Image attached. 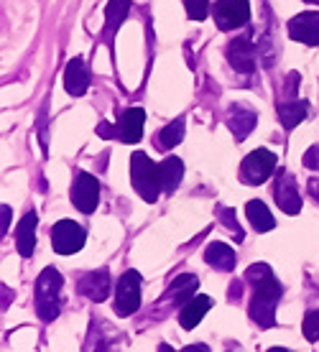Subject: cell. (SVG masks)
<instances>
[{"label": "cell", "mask_w": 319, "mask_h": 352, "mask_svg": "<svg viewBox=\"0 0 319 352\" xmlns=\"http://www.w3.org/2000/svg\"><path fill=\"white\" fill-rule=\"evenodd\" d=\"M143 120H146V113H143L141 107H131V110H125L123 118L118 120L116 125V133L118 138L128 146H133V143L141 141L143 135Z\"/></svg>", "instance_id": "11"}, {"label": "cell", "mask_w": 319, "mask_h": 352, "mask_svg": "<svg viewBox=\"0 0 319 352\" xmlns=\"http://www.w3.org/2000/svg\"><path fill=\"white\" fill-rule=\"evenodd\" d=\"M309 192H311L314 199H319V179H311L309 182Z\"/></svg>", "instance_id": "29"}, {"label": "cell", "mask_w": 319, "mask_h": 352, "mask_svg": "<svg viewBox=\"0 0 319 352\" xmlns=\"http://www.w3.org/2000/svg\"><path fill=\"white\" fill-rule=\"evenodd\" d=\"M256 113L253 110H248V107H235L230 113V118H228V125H230V131L235 133V138L238 141H243V138H248V133L256 128Z\"/></svg>", "instance_id": "19"}, {"label": "cell", "mask_w": 319, "mask_h": 352, "mask_svg": "<svg viewBox=\"0 0 319 352\" xmlns=\"http://www.w3.org/2000/svg\"><path fill=\"white\" fill-rule=\"evenodd\" d=\"M141 307V273L125 271L116 286V311L120 317H131Z\"/></svg>", "instance_id": "5"}, {"label": "cell", "mask_w": 319, "mask_h": 352, "mask_svg": "<svg viewBox=\"0 0 319 352\" xmlns=\"http://www.w3.org/2000/svg\"><path fill=\"white\" fill-rule=\"evenodd\" d=\"M85 240H87V232H85V228H80L77 222L59 220L52 228L54 250H56V253H62V256H69V253H77V250H82Z\"/></svg>", "instance_id": "7"}, {"label": "cell", "mask_w": 319, "mask_h": 352, "mask_svg": "<svg viewBox=\"0 0 319 352\" xmlns=\"http://www.w3.org/2000/svg\"><path fill=\"white\" fill-rule=\"evenodd\" d=\"M274 199L286 214H296V212L302 210V197H299L294 174H289V171H278L276 184H274Z\"/></svg>", "instance_id": "9"}, {"label": "cell", "mask_w": 319, "mask_h": 352, "mask_svg": "<svg viewBox=\"0 0 319 352\" xmlns=\"http://www.w3.org/2000/svg\"><path fill=\"white\" fill-rule=\"evenodd\" d=\"M197 286H199L197 276H192V273H182V276H179V278H174V283L168 286L166 299H171L177 307H186L189 301L195 299Z\"/></svg>", "instance_id": "15"}, {"label": "cell", "mask_w": 319, "mask_h": 352, "mask_svg": "<svg viewBox=\"0 0 319 352\" xmlns=\"http://www.w3.org/2000/svg\"><path fill=\"white\" fill-rule=\"evenodd\" d=\"M304 166L319 168V146H314V148H309L307 153H304Z\"/></svg>", "instance_id": "28"}, {"label": "cell", "mask_w": 319, "mask_h": 352, "mask_svg": "<svg viewBox=\"0 0 319 352\" xmlns=\"http://www.w3.org/2000/svg\"><path fill=\"white\" fill-rule=\"evenodd\" d=\"M64 87H67V92L74 95V97H80V95L87 92L89 69L85 67L82 59H72V62L67 64V72H64Z\"/></svg>", "instance_id": "13"}, {"label": "cell", "mask_w": 319, "mask_h": 352, "mask_svg": "<svg viewBox=\"0 0 319 352\" xmlns=\"http://www.w3.org/2000/svg\"><path fill=\"white\" fill-rule=\"evenodd\" d=\"M36 212L31 210L21 220V225H18V230H16V248H18V253L23 258H28L31 253H34V245H36Z\"/></svg>", "instance_id": "18"}, {"label": "cell", "mask_w": 319, "mask_h": 352, "mask_svg": "<svg viewBox=\"0 0 319 352\" xmlns=\"http://www.w3.org/2000/svg\"><path fill=\"white\" fill-rule=\"evenodd\" d=\"M245 212H248V220H250V225L256 228V232H268V230H274L276 220H274V214H271V210H268L263 202L253 199V202H248Z\"/></svg>", "instance_id": "21"}, {"label": "cell", "mask_w": 319, "mask_h": 352, "mask_svg": "<svg viewBox=\"0 0 319 352\" xmlns=\"http://www.w3.org/2000/svg\"><path fill=\"white\" fill-rule=\"evenodd\" d=\"M184 8L192 21H204L210 16V0H184Z\"/></svg>", "instance_id": "25"}, {"label": "cell", "mask_w": 319, "mask_h": 352, "mask_svg": "<svg viewBox=\"0 0 319 352\" xmlns=\"http://www.w3.org/2000/svg\"><path fill=\"white\" fill-rule=\"evenodd\" d=\"M80 291L92 301H105L110 294V273L107 271H92L87 276H82Z\"/></svg>", "instance_id": "14"}, {"label": "cell", "mask_w": 319, "mask_h": 352, "mask_svg": "<svg viewBox=\"0 0 319 352\" xmlns=\"http://www.w3.org/2000/svg\"><path fill=\"white\" fill-rule=\"evenodd\" d=\"M72 202L80 212L89 214V212H95L100 202V182L95 179L92 174H85L82 171L77 179H74V186H72Z\"/></svg>", "instance_id": "8"}, {"label": "cell", "mask_w": 319, "mask_h": 352, "mask_svg": "<svg viewBox=\"0 0 319 352\" xmlns=\"http://www.w3.org/2000/svg\"><path fill=\"white\" fill-rule=\"evenodd\" d=\"M289 36L307 46H319V10H307L289 21Z\"/></svg>", "instance_id": "10"}, {"label": "cell", "mask_w": 319, "mask_h": 352, "mask_svg": "<svg viewBox=\"0 0 319 352\" xmlns=\"http://www.w3.org/2000/svg\"><path fill=\"white\" fill-rule=\"evenodd\" d=\"M268 352H289V350H284V347H274V350H268Z\"/></svg>", "instance_id": "31"}, {"label": "cell", "mask_w": 319, "mask_h": 352, "mask_svg": "<svg viewBox=\"0 0 319 352\" xmlns=\"http://www.w3.org/2000/svg\"><path fill=\"white\" fill-rule=\"evenodd\" d=\"M212 13L220 31H232V28H240L248 23L250 3L248 0H217Z\"/></svg>", "instance_id": "6"}, {"label": "cell", "mask_w": 319, "mask_h": 352, "mask_svg": "<svg viewBox=\"0 0 319 352\" xmlns=\"http://www.w3.org/2000/svg\"><path fill=\"white\" fill-rule=\"evenodd\" d=\"M182 138H184V118H177L174 123H168L166 128L161 131L159 143H161V148L168 151V148H174Z\"/></svg>", "instance_id": "23"}, {"label": "cell", "mask_w": 319, "mask_h": 352, "mask_svg": "<svg viewBox=\"0 0 319 352\" xmlns=\"http://www.w3.org/2000/svg\"><path fill=\"white\" fill-rule=\"evenodd\" d=\"M245 278L253 283V301H250V317L261 327H271L276 322V304L281 299V283L266 263L250 265Z\"/></svg>", "instance_id": "1"}, {"label": "cell", "mask_w": 319, "mask_h": 352, "mask_svg": "<svg viewBox=\"0 0 319 352\" xmlns=\"http://www.w3.org/2000/svg\"><path fill=\"white\" fill-rule=\"evenodd\" d=\"M276 153H271L268 148H256L253 153L245 156L243 166H240V179L245 184H263L271 179V174L276 171Z\"/></svg>", "instance_id": "4"}, {"label": "cell", "mask_w": 319, "mask_h": 352, "mask_svg": "<svg viewBox=\"0 0 319 352\" xmlns=\"http://www.w3.org/2000/svg\"><path fill=\"white\" fill-rule=\"evenodd\" d=\"M159 166H161V186H164V192L171 194L179 186L182 176H184V164H182V159H177V156H168Z\"/></svg>", "instance_id": "20"}, {"label": "cell", "mask_w": 319, "mask_h": 352, "mask_svg": "<svg viewBox=\"0 0 319 352\" xmlns=\"http://www.w3.org/2000/svg\"><path fill=\"white\" fill-rule=\"evenodd\" d=\"M128 13H131V0H110V6H107V28L116 31Z\"/></svg>", "instance_id": "24"}, {"label": "cell", "mask_w": 319, "mask_h": 352, "mask_svg": "<svg viewBox=\"0 0 319 352\" xmlns=\"http://www.w3.org/2000/svg\"><path fill=\"white\" fill-rule=\"evenodd\" d=\"M304 337L307 340H319V309H309L304 317Z\"/></svg>", "instance_id": "26"}, {"label": "cell", "mask_w": 319, "mask_h": 352, "mask_svg": "<svg viewBox=\"0 0 319 352\" xmlns=\"http://www.w3.org/2000/svg\"><path fill=\"white\" fill-rule=\"evenodd\" d=\"M210 307H212L210 296H195V299L189 301L186 307H182V311H179V324L184 327V329H195L202 322L204 314L210 311Z\"/></svg>", "instance_id": "17"}, {"label": "cell", "mask_w": 319, "mask_h": 352, "mask_svg": "<svg viewBox=\"0 0 319 352\" xmlns=\"http://www.w3.org/2000/svg\"><path fill=\"white\" fill-rule=\"evenodd\" d=\"M204 261L212 265V268H217V271H232L235 263H238V256L225 243H210L207 250H204Z\"/></svg>", "instance_id": "16"}, {"label": "cell", "mask_w": 319, "mask_h": 352, "mask_svg": "<svg viewBox=\"0 0 319 352\" xmlns=\"http://www.w3.org/2000/svg\"><path fill=\"white\" fill-rule=\"evenodd\" d=\"M59 294H62V276L56 268H46L36 283V311L44 322H52L59 314Z\"/></svg>", "instance_id": "3"}, {"label": "cell", "mask_w": 319, "mask_h": 352, "mask_svg": "<svg viewBox=\"0 0 319 352\" xmlns=\"http://www.w3.org/2000/svg\"><path fill=\"white\" fill-rule=\"evenodd\" d=\"M220 220L225 222V225H228V230H230L232 235H238V238H243V232H240V225H238V220H235V214H232V210H225V207H222Z\"/></svg>", "instance_id": "27"}, {"label": "cell", "mask_w": 319, "mask_h": 352, "mask_svg": "<svg viewBox=\"0 0 319 352\" xmlns=\"http://www.w3.org/2000/svg\"><path fill=\"white\" fill-rule=\"evenodd\" d=\"M182 352H210V350H207V344H189Z\"/></svg>", "instance_id": "30"}, {"label": "cell", "mask_w": 319, "mask_h": 352, "mask_svg": "<svg viewBox=\"0 0 319 352\" xmlns=\"http://www.w3.org/2000/svg\"><path fill=\"white\" fill-rule=\"evenodd\" d=\"M131 182H133V189L141 194L148 204H153L159 199V192L164 189L161 186V166L153 164L143 151H135L133 159H131Z\"/></svg>", "instance_id": "2"}, {"label": "cell", "mask_w": 319, "mask_h": 352, "mask_svg": "<svg viewBox=\"0 0 319 352\" xmlns=\"http://www.w3.org/2000/svg\"><path fill=\"white\" fill-rule=\"evenodd\" d=\"M228 59L243 74H250V72L256 69V46L250 44L248 36L230 41V46H228Z\"/></svg>", "instance_id": "12"}, {"label": "cell", "mask_w": 319, "mask_h": 352, "mask_svg": "<svg viewBox=\"0 0 319 352\" xmlns=\"http://www.w3.org/2000/svg\"><path fill=\"white\" fill-rule=\"evenodd\" d=\"M307 102L304 100H294V102H284V105H278V118H281V123H284L286 131H294L296 125L302 123L304 118H307Z\"/></svg>", "instance_id": "22"}]
</instances>
